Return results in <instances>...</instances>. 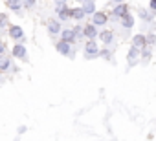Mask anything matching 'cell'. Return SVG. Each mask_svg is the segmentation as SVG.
Masks as SVG:
<instances>
[{"mask_svg": "<svg viewBox=\"0 0 156 141\" xmlns=\"http://www.w3.org/2000/svg\"><path fill=\"white\" fill-rule=\"evenodd\" d=\"M116 2H123V0H116Z\"/></svg>", "mask_w": 156, "mask_h": 141, "instance_id": "cb8c5ba5", "label": "cell"}, {"mask_svg": "<svg viewBox=\"0 0 156 141\" xmlns=\"http://www.w3.org/2000/svg\"><path fill=\"white\" fill-rule=\"evenodd\" d=\"M127 13V8L125 6H118L116 9H114V17H123Z\"/></svg>", "mask_w": 156, "mask_h": 141, "instance_id": "7c38bea8", "label": "cell"}, {"mask_svg": "<svg viewBox=\"0 0 156 141\" xmlns=\"http://www.w3.org/2000/svg\"><path fill=\"white\" fill-rule=\"evenodd\" d=\"M57 50H59L62 55H70V53H72V48H70V42H68V40H61V42L57 44Z\"/></svg>", "mask_w": 156, "mask_h": 141, "instance_id": "3957f363", "label": "cell"}, {"mask_svg": "<svg viewBox=\"0 0 156 141\" xmlns=\"http://www.w3.org/2000/svg\"><path fill=\"white\" fill-rule=\"evenodd\" d=\"M57 13H59V17H61L62 20H66L68 17H72V11H70L68 8H64V6H59V9H57Z\"/></svg>", "mask_w": 156, "mask_h": 141, "instance_id": "8992f818", "label": "cell"}, {"mask_svg": "<svg viewBox=\"0 0 156 141\" xmlns=\"http://www.w3.org/2000/svg\"><path fill=\"white\" fill-rule=\"evenodd\" d=\"M136 55H138V48H136V46H132V48H130V51H129V62H132V60L136 59Z\"/></svg>", "mask_w": 156, "mask_h": 141, "instance_id": "2e32d148", "label": "cell"}, {"mask_svg": "<svg viewBox=\"0 0 156 141\" xmlns=\"http://www.w3.org/2000/svg\"><path fill=\"white\" fill-rule=\"evenodd\" d=\"M107 22V17L103 15V13H94V24L96 26H101V24H105Z\"/></svg>", "mask_w": 156, "mask_h": 141, "instance_id": "ba28073f", "label": "cell"}, {"mask_svg": "<svg viewBox=\"0 0 156 141\" xmlns=\"http://www.w3.org/2000/svg\"><path fill=\"white\" fill-rule=\"evenodd\" d=\"M83 9H85V11H87V13H94V4H92V2H87V4H85V8H83Z\"/></svg>", "mask_w": 156, "mask_h": 141, "instance_id": "ac0fdd59", "label": "cell"}, {"mask_svg": "<svg viewBox=\"0 0 156 141\" xmlns=\"http://www.w3.org/2000/svg\"><path fill=\"white\" fill-rule=\"evenodd\" d=\"M9 68V57L0 53V70H8Z\"/></svg>", "mask_w": 156, "mask_h": 141, "instance_id": "9c48e42d", "label": "cell"}, {"mask_svg": "<svg viewBox=\"0 0 156 141\" xmlns=\"http://www.w3.org/2000/svg\"><path fill=\"white\" fill-rule=\"evenodd\" d=\"M85 13H87V11H85V9H81V8L72 9V17H73V19H83V17H85Z\"/></svg>", "mask_w": 156, "mask_h": 141, "instance_id": "30bf717a", "label": "cell"}, {"mask_svg": "<svg viewBox=\"0 0 156 141\" xmlns=\"http://www.w3.org/2000/svg\"><path fill=\"white\" fill-rule=\"evenodd\" d=\"M121 19H123V26H125V28H130V26H132V17H130L129 13H125Z\"/></svg>", "mask_w": 156, "mask_h": 141, "instance_id": "4fadbf2b", "label": "cell"}, {"mask_svg": "<svg viewBox=\"0 0 156 141\" xmlns=\"http://www.w3.org/2000/svg\"><path fill=\"white\" fill-rule=\"evenodd\" d=\"M85 35L90 37V39L96 37V28H94V26H87V28H85Z\"/></svg>", "mask_w": 156, "mask_h": 141, "instance_id": "5bb4252c", "label": "cell"}, {"mask_svg": "<svg viewBox=\"0 0 156 141\" xmlns=\"http://www.w3.org/2000/svg\"><path fill=\"white\" fill-rule=\"evenodd\" d=\"M35 0H24V6H33Z\"/></svg>", "mask_w": 156, "mask_h": 141, "instance_id": "44dd1931", "label": "cell"}, {"mask_svg": "<svg viewBox=\"0 0 156 141\" xmlns=\"http://www.w3.org/2000/svg\"><path fill=\"white\" fill-rule=\"evenodd\" d=\"M48 31H50V33H53V35H55V33H59V31H61L59 22H57V20H50V22H48Z\"/></svg>", "mask_w": 156, "mask_h": 141, "instance_id": "52a82bcc", "label": "cell"}, {"mask_svg": "<svg viewBox=\"0 0 156 141\" xmlns=\"http://www.w3.org/2000/svg\"><path fill=\"white\" fill-rule=\"evenodd\" d=\"M85 50H87V57H96L98 55V44L94 40H88L87 46H85Z\"/></svg>", "mask_w": 156, "mask_h": 141, "instance_id": "7a4b0ae2", "label": "cell"}, {"mask_svg": "<svg viewBox=\"0 0 156 141\" xmlns=\"http://www.w3.org/2000/svg\"><path fill=\"white\" fill-rule=\"evenodd\" d=\"M9 8L15 9V11H19L20 9V2H19V0H9Z\"/></svg>", "mask_w": 156, "mask_h": 141, "instance_id": "e0dca14e", "label": "cell"}, {"mask_svg": "<svg viewBox=\"0 0 156 141\" xmlns=\"http://www.w3.org/2000/svg\"><path fill=\"white\" fill-rule=\"evenodd\" d=\"M4 26H6V17L0 15V28H4Z\"/></svg>", "mask_w": 156, "mask_h": 141, "instance_id": "d6986e66", "label": "cell"}, {"mask_svg": "<svg viewBox=\"0 0 156 141\" xmlns=\"http://www.w3.org/2000/svg\"><path fill=\"white\" fill-rule=\"evenodd\" d=\"M75 35H77V33H75L73 29H64V31H62V40L73 42V40H75Z\"/></svg>", "mask_w": 156, "mask_h": 141, "instance_id": "5b68a950", "label": "cell"}, {"mask_svg": "<svg viewBox=\"0 0 156 141\" xmlns=\"http://www.w3.org/2000/svg\"><path fill=\"white\" fill-rule=\"evenodd\" d=\"M9 35H11L15 40L24 39V31H22V28H20V26H11V28H9Z\"/></svg>", "mask_w": 156, "mask_h": 141, "instance_id": "6da1fadb", "label": "cell"}, {"mask_svg": "<svg viewBox=\"0 0 156 141\" xmlns=\"http://www.w3.org/2000/svg\"><path fill=\"white\" fill-rule=\"evenodd\" d=\"M2 51H4V44H2V42H0V53H2Z\"/></svg>", "mask_w": 156, "mask_h": 141, "instance_id": "603a6c76", "label": "cell"}, {"mask_svg": "<svg viewBox=\"0 0 156 141\" xmlns=\"http://www.w3.org/2000/svg\"><path fill=\"white\" fill-rule=\"evenodd\" d=\"M151 9L156 13V0H151Z\"/></svg>", "mask_w": 156, "mask_h": 141, "instance_id": "ffe728a7", "label": "cell"}, {"mask_svg": "<svg viewBox=\"0 0 156 141\" xmlns=\"http://www.w3.org/2000/svg\"><path fill=\"white\" fill-rule=\"evenodd\" d=\"M101 40H103L105 44H110V42H112V33H110V31H103V33H101Z\"/></svg>", "mask_w": 156, "mask_h": 141, "instance_id": "8fae6325", "label": "cell"}, {"mask_svg": "<svg viewBox=\"0 0 156 141\" xmlns=\"http://www.w3.org/2000/svg\"><path fill=\"white\" fill-rule=\"evenodd\" d=\"M13 55H15L17 59H26V48H24L22 44H17V46L13 48Z\"/></svg>", "mask_w": 156, "mask_h": 141, "instance_id": "277c9868", "label": "cell"}, {"mask_svg": "<svg viewBox=\"0 0 156 141\" xmlns=\"http://www.w3.org/2000/svg\"><path fill=\"white\" fill-rule=\"evenodd\" d=\"M143 44H145V39H143L141 35H136V37H134V46L140 48V46H143Z\"/></svg>", "mask_w": 156, "mask_h": 141, "instance_id": "9a60e30c", "label": "cell"}, {"mask_svg": "<svg viewBox=\"0 0 156 141\" xmlns=\"http://www.w3.org/2000/svg\"><path fill=\"white\" fill-rule=\"evenodd\" d=\"M64 2L66 0H57V6H64Z\"/></svg>", "mask_w": 156, "mask_h": 141, "instance_id": "7402d4cb", "label": "cell"}]
</instances>
